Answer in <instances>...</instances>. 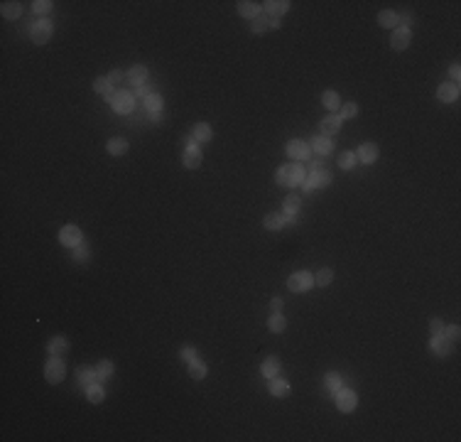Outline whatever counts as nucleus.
Listing matches in <instances>:
<instances>
[{
	"label": "nucleus",
	"mask_w": 461,
	"mask_h": 442,
	"mask_svg": "<svg viewBox=\"0 0 461 442\" xmlns=\"http://www.w3.org/2000/svg\"><path fill=\"white\" fill-rule=\"evenodd\" d=\"M64 376H67V366H64V361L59 359V356H52L49 361H47V366H44V378H47V383H61L64 381Z\"/></svg>",
	"instance_id": "f257e3e1"
},
{
	"label": "nucleus",
	"mask_w": 461,
	"mask_h": 442,
	"mask_svg": "<svg viewBox=\"0 0 461 442\" xmlns=\"http://www.w3.org/2000/svg\"><path fill=\"white\" fill-rule=\"evenodd\" d=\"M287 285H290L292 293H307V290H312L314 288V275L309 270H297V273L290 275Z\"/></svg>",
	"instance_id": "f03ea898"
},
{
	"label": "nucleus",
	"mask_w": 461,
	"mask_h": 442,
	"mask_svg": "<svg viewBox=\"0 0 461 442\" xmlns=\"http://www.w3.org/2000/svg\"><path fill=\"white\" fill-rule=\"evenodd\" d=\"M52 32H54V27H52V22L47 18L37 20L32 27H30V37H32V42L35 44H47L49 42V37H52Z\"/></svg>",
	"instance_id": "7ed1b4c3"
},
{
	"label": "nucleus",
	"mask_w": 461,
	"mask_h": 442,
	"mask_svg": "<svg viewBox=\"0 0 461 442\" xmlns=\"http://www.w3.org/2000/svg\"><path fill=\"white\" fill-rule=\"evenodd\" d=\"M59 241H61L67 248H76L79 243H84V234H81L79 226L69 224V226H64V229L59 231Z\"/></svg>",
	"instance_id": "20e7f679"
},
{
	"label": "nucleus",
	"mask_w": 461,
	"mask_h": 442,
	"mask_svg": "<svg viewBox=\"0 0 461 442\" xmlns=\"http://www.w3.org/2000/svg\"><path fill=\"white\" fill-rule=\"evenodd\" d=\"M358 403V396H356V391H351V388H341V391H336V405H339V410L341 413H351L353 408Z\"/></svg>",
	"instance_id": "39448f33"
},
{
	"label": "nucleus",
	"mask_w": 461,
	"mask_h": 442,
	"mask_svg": "<svg viewBox=\"0 0 461 442\" xmlns=\"http://www.w3.org/2000/svg\"><path fill=\"white\" fill-rule=\"evenodd\" d=\"M133 108H135V96L130 91H118L115 101H113V111L120 116H128V113H133Z\"/></svg>",
	"instance_id": "423d86ee"
},
{
	"label": "nucleus",
	"mask_w": 461,
	"mask_h": 442,
	"mask_svg": "<svg viewBox=\"0 0 461 442\" xmlns=\"http://www.w3.org/2000/svg\"><path fill=\"white\" fill-rule=\"evenodd\" d=\"M410 42H412V32L405 30V27H398L392 37H390V44H392V49H398V52H403L410 47Z\"/></svg>",
	"instance_id": "0eeeda50"
},
{
	"label": "nucleus",
	"mask_w": 461,
	"mask_h": 442,
	"mask_svg": "<svg viewBox=\"0 0 461 442\" xmlns=\"http://www.w3.org/2000/svg\"><path fill=\"white\" fill-rule=\"evenodd\" d=\"M356 160H361L363 165H373L378 160V145L375 143H363L356 152Z\"/></svg>",
	"instance_id": "6e6552de"
},
{
	"label": "nucleus",
	"mask_w": 461,
	"mask_h": 442,
	"mask_svg": "<svg viewBox=\"0 0 461 442\" xmlns=\"http://www.w3.org/2000/svg\"><path fill=\"white\" fill-rule=\"evenodd\" d=\"M287 155L292 157V160H309V143H304V140H292L290 145H287Z\"/></svg>",
	"instance_id": "1a4fd4ad"
},
{
	"label": "nucleus",
	"mask_w": 461,
	"mask_h": 442,
	"mask_svg": "<svg viewBox=\"0 0 461 442\" xmlns=\"http://www.w3.org/2000/svg\"><path fill=\"white\" fill-rule=\"evenodd\" d=\"M238 15H243V18H248V20H255L258 15H262V5H260V3H253V0H240Z\"/></svg>",
	"instance_id": "9d476101"
},
{
	"label": "nucleus",
	"mask_w": 461,
	"mask_h": 442,
	"mask_svg": "<svg viewBox=\"0 0 461 442\" xmlns=\"http://www.w3.org/2000/svg\"><path fill=\"white\" fill-rule=\"evenodd\" d=\"M128 81L130 84H135V89L138 86H143V84H148V79H150V72H148V67H143V64H135L133 69H130L128 74Z\"/></svg>",
	"instance_id": "9b49d317"
},
{
	"label": "nucleus",
	"mask_w": 461,
	"mask_h": 442,
	"mask_svg": "<svg viewBox=\"0 0 461 442\" xmlns=\"http://www.w3.org/2000/svg\"><path fill=\"white\" fill-rule=\"evenodd\" d=\"M429 349L434 351L437 356H449V351H451V344H449V339H446L444 334H432Z\"/></svg>",
	"instance_id": "f8f14e48"
},
{
	"label": "nucleus",
	"mask_w": 461,
	"mask_h": 442,
	"mask_svg": "<svg viewBox=\"0 0 461 442\" xmlns=\"http://www.w3.org/2000/svg\"><path fill=\"white\" fill-rule=\"evenodd\" d=\"M459 84H442L439 89H437V96H439V101H444V103H454L456 98H459Z\"/></svg>",
	"instance_id": "ddd939ff"
},
{
	"label": "nucleus",
	"mask_w": 461,
	"mask_h": 442,
	"mask_svg": "<svg viewBox=\"0 0 461 442\" xmlns=\"http://www.w3.org/2000/svg\"><path fill=\"white\" fill-rule=\"evenodd\" d=\"M76 381H79V386L86 388L91 386V383H96L98 378H96V368H91V366H79L76 368Z\"/></svg>",
	"instance_id": "4468645a"
},
{
	"label": "nucleus",
	"mask_w": 461,
	"mask_h": 442,
	"mask_svg": "<svg viewBox=\"0 0 461 442\" xmlns=\"http://www.w3.org/2000/svg\"><path fill=\"white\" fill-rule=\"evenodd\" d=\"M319 128H321V135H334V133H339V128H341V118H339V113H329L326 118H321Z\"/></svg>",
	"instance_id": "2eb2a0df"
},
{
	"label": "nucleus",
	"mask_w": 461,
	"mask_h": 442,
	"mask_svg": "<svg viewBox=\"0 0 461 442\" xmlns=\"http://www.w3.org/2000/svg\"><path fill=\"white\" fill-rule=\"evenodd\" d=\"M47 351L52 354V356H64L67 351H69V339L67 337H52L49 339V344H47Z\"/></svg>",
	"instance_id": "dca6fc26"
},
{
	"label": "nucleus",
	"mask_w": 461,
	"mask_h": 442,
	"mask_svg": "<svg viewBox=\"0 0 461 442\" xmlns=\"http://www.w3.org/2000/svg\"><path fill=\"white\" fill-rule=\"evenodd\" d=\"M285 13H290V3H287V0H268V3H265V15L280 18V15H285Z\"/></svg>",
	"instance_id": "f3484780"
},
{
	"label": "nucleus",
	"mask_w": 461,
	"mask_h": 442,
	"mask_svg": "<svg viewBox=\"0 0 461 442\" xmlns=\"http://www.w3.org/2000/svg\"><path fill=\"white\" fill-rule=\"evenodd\" d=\"M202 160H204V155H202V150H199V145H191V147H186L184 150V167L186 170H196V167L202 165Z\"/></svg>",
	"instance_id": "a211bd4d"
},
{
	"label": "nucleus",
	"mask_w": 461,
	"mask_h": 442,
	"mask_svg": "<svg viewBox=\"0 0 461 442\" xmlns=\"http://www.w3.org/2000/svg\"><path fill=\"white\" fill-rule=\"evenodd\" d=\"M309 177V182H312L314 189H319V187H326V184H332V172L324 167V170H316V172H309L307 175Z\"/></svg>",
	"instance_id": "6ab92c4d"
},
{
	"label": "nucleus",
	"mask_w": 461,
	"mask_h": 442,
	"mask_svg": "<svg viewBox=\"0 0 461 442\" xmlns=\"http://www.w3.org/2000/svg\"><path fill=\"white\" fill-rule=\"evenodd\" d=\"M312 147H314V152H319V155H329L334 150V143L329 135H316L312 140Z\"/></svg>",
	"instance_id": "aec40b11"
},
{
	"label": "nucleus",
	"mask_w": 461,
	"mask_h": 442,
	"mask_svg": "<svg viewBox=\"0 0 461 442\" xmlns=\"http://www.w3.org/2000/svg\"><path fill=\"white\" fill-rule=\"evenodd\" d=\"M191 135H194V140H196V143H209V140L214 138V130H211L209 123H196L194 130H191Z\"/></svg>",
	"instance_id": "412c9836"
},
{
	"label": "nucleus",
	"mask_w": 461,
	"mask_h": 442,
	"mask_svg": "<svg viewBox=\"0 0 461 442\" xmlns=\"http://www.w3.org/2000/svg\"><path fill=\"white\" fill-rule=\"evenodd\" d=\"M270 393L275 396V398H285V396H290V383L285 381V378H270Z\"/></svg>",
	"instance_id": "4be33fe9"
},
{
	"label": "nucleus",
	"mask_w": 461,
	"mask_h": 442,
	"mask_svg": "<svg viewBox=\"0 0 461 442\" xmlns=\"http://www.w3.org/2000/svg\"><path fill=\"white\" fill-rule=\"evenodd\" d=\"M113 373H115V366H113V361H101L98 366H96V378L103 383V381H111Z\"/></svg>",
	"instance_id": "5701e85b"
},
{
	"label": "nucleus",
	"mask_w": 461,
	"mask_h": 442,
	"mask_svg": "<svg viewBox=\"0 0 461 442\" xmlns=\"http://www.w3.org/2000/svg\"><path fill=\"white\" fill-rule=\"evenodd\" d=\"M86 398H89V403H103V398H106V391L101 386V381L98 383H91V386L86 388Z\"/></svg>",
	"instance_id": "b1692460"
},
{
	"label": "nucleus",
	"mask_w": 461,
	"mask_h": 442,
	"mask_svg": "<svg viewBox=\"0 0 461 442\" xmlns=\"http://www.w3.org/2000/svg\"><path fill=\"white\" fill-rule=\"evenodd\" d=\"M106 150H108L111 155H115V157H118V155H125V152H128V140H125V138H111L108 145H106Z\"/></svg>",
	"instance_id": "393cba45"
},
{
	"label": "nucleus",
	"mask_w": 461,
	"mask_h": 442,
	"mask_svg": "<svg viewBox=\"0 0 461 442\" xmlns=\"http://www.w3.org/2000/svg\"><path fill=\"white\" fill-rule=\"evenodd\" d=\"M285 224H287V221H285L282 214H268V216L262 219V226H265L268 231H280Z\"/></svg>",
	"instance_id": "a878e982"
},
{
	"label": "nucleus",
	"mask_w": 461,
	"mask_h": 442,
	"mask_svg": "<svg viewBox=\"0 0 461 442\" xmlns=\"http://www.w3.org/2000/svg\"><path fill=\"white\" fill-rule=\"evenodd\" d=\"M0 13H3L5 20H18L22 15V8H20V3H3L0 5Z\"/></svg>",
	"instance_id": "bb28decb"
},
{
	"label": "nucleus",
	"mask_w": 461,
	"mask_h": 442,
	"mask_svg": "<svg viewBox=\"0 0 461 442\" xmlns=\"http://www.w3.org/2000/svg\"><path fill=\"white\" fill-rule=\"evenodd\" d=\"M277 373H280V361H277L275 356H268L262 361V376L265 378H275Z\"/></svg>",
	"instance_id": "cd10ccee"
},
{
	"label": "nucleus",
	"mask_w": 461,
	"mask_h": 442,
	"mask_svg": "<svg viewBox=\"0 0 461 442\" xmlns=\"http://www.w3.org/2000/svg\"><path fill=\"white\" fill-rule=\"evenodd\" d=\"M206 373H209V366L204 364V361H194V364H189V376L194 378V381H204L206 378Z\"/></svg>",
	"instance_id": "c85d7f7f"
},
{
	"label": "nucleus",
	"mask_w": 461,
	"mask_h": 442,
	"mask_svg": "<svg viewBox=\"0 0 461 442\" xmlns=\"http://www.w3.org/2000/svg\"><path fill=\"white\" fill-rule=\"evenodd\" d=\"M324 386L329 388L332 393H336V391H341V388H344V378H341V373H336V371H332V373H326V376H324Z\"/></svg>",
	"instance_id": "c756f323"
},
{
	"label": "nucleus",
	"mask_w": 461,
	"mask_h": 442,
	"mask_svg": "<svg viewBox=\"0 0 461 442\" xmlns=\"http://www.w3.org/2000/svg\"><path fill=\"white\" fill-rule=\"evenodd\" d=\"M275 180H277V184H282V187H292V167L290 165L277 167Z\"/></svg>",
	"instance_id": "7c9ffc66"
},
{
	"label": "nucleus",
	"mask_w": 461,
	"mask_h": 442,
	"mask_svg": "<svg viewBox=\"0 0 461 442\" xmlns=\"http://www.w3.org/2000/svg\"><path fill=\"white\" fill-rule=\"evenodd\" d=\"M321 103L329 108V113H334V111L341 108V98H339V93H336V91H324V96H321Z\"/></svg>",
	"instance_id": "2f4dec72"
},
{
	"label": "nucleus",
	"mask_w": 461,
	"mask_h": 442,
	"mask_svg": "<svg viewBox=\"0 0 461 442\" xmlns=\"http://www.w3.org/2000/svg\"><path fill=\"white\" fill-rule=\"evenodd\" d=\"M285 327H287V319H285L282 314L280 312L270 314V319H268V329L275 332V334H280V332H285Z\"/></svg>",
	"instance_id": "473e14b6"
},
{
	"label": "nucleus",
	"mask_w": 461,
	"mask_h": 442,
	"mask_svg": "<svg viewBox=\"0 0 461 442\" xmlns=\"http://www.w3.org/2000/svg\"><path fill=\"white\" fill-rule=\"evenodd\" d=\"M334 280V270L332 268H321L316 275H314V285H319V288H326V285H332Z\"/></svg>",
	"instance_id": "72a5a7b5"
},
{
	"label": "nucleus",
	"mask_w": 461,
	"mask_h": 442,
	"mask_svg": "<svg viewBox=\"0 0 461 442\" xmlns=\"http://www.w3.org/2000/svg\"><path fill=\"white\" fill-rule=\"evenodd\" d=\"M250 27H253V32H255V35L268 32V30H270V15H265V13H262V15H258V18L253 20V25H250Z\"/></svg>",
	"instance_id": "f704fd0d"
},
{
	"label": "nucleus",
	"mask_w": 461,
	"mask_h": 442,
	"mask_svg": "<svg viewBox=\"0 0 461 442\" xmlns=\"http://www.w3.org/2000/svg\"><path fill=\"white\" fill-rule=\"evenodd\" d=\"M378 25H380V27H398V13L383 10V13L378 15Z\"/></svg>",
	"instance_id": "c9c22d12"
},
{
	"label": "nucleus",
	"mask_w": 461,
	"mask_h": 442,
	"mask_svg": "<svg viewBox=\"0 0 461 442\" xmlns=\"http://www.w3.org/2000/svg\"><path fill=\"white\" fill-rule=\"evenodd\" d=\"M162 103H165L162 96H160V93H152V96L145 98V111H148V113H157V111H162Z\"/></svg>",
	"instance_id": "e433bc0d"
},
{
	"label": "nucleus",
	"mask_w": 461,
	"mask_h": 442,
	"mask_svg": "<svg viewBox=\"0 0 461 442\" xmlns=\"http://www.w3.org/2000/svg\"><path fill=\"white\" fill-rule=\"evenodd\" d=\"M299 206H302V199L297 194H290L285 199V214H299Z\"/></svg>",
	"instance_id": "4c0bfd02"
},
{
	"label": "nucleus",
	"mask_w": 461,
	"mask_h": 442,
	"mask_svg": "<svg viewBox=\"0 0 461 442\" xmlns=\"http://www.w3.org/2000/svg\"><path fill=\"white\" fill-rule=\"evenodd\" d=\"M89 256H91L89 246H86V243H79V246L74 248V256H72V260H76V263H86V260H89Z\"/></svg>",
	"instance_id": "58836bf2"
},
{
	"label": "nucleus",
	"mask_w": 461,
	"mask_h": 442,
	"mask_svg": "<svg viewBox=\"0 0 461 442\" xmlns=\"http://www.w3.org/2000/svg\"><path fill=\"white\" fill-rule=\"evenodd\" d=\"M93 91L103 93V96H106L108 91H113V84L108 81V76H98V79L93 81Z\"/></svg>",
	"instance_id": "ea45409f"
},
{
	"label": "nucleus",
	"mask_w": 461,
	"mask_h": 442,
	"mask_svg": "<svg viewBox=\"0 0 461 442\" xmlns=\"http://www.w3.org/2000/svg\"><path fill=\"white\" fill-rule=\"evenodd\" d=\"M290 167H292V187H295V184H302L304 180H307V170H304V165H302V162L290 165Z\"/></svg>",
	"instance_id": "a19ab883"
},
{
	"label": "nucleus",
	"mask_w": 461,
	"mask_h": 442,
	"mask_svg": "<svg viewBox=\"0 0 461 442\" xmlns=\"http://www.w3.org/2000/svg\"><path fill=\"white\" fill-rule=\"evenodd\" d=\"M356 165V152H341V155H339V167H341V170H351V167Z\"/></svg>",
	"instance_id": "79ce46f5"
},
{
	"label": "nucleus",
	"mask_w": 461,
	"mask_h": 442,
	"mask_svg": "<svg viewBox=\"0 0 461 442\" xmlns=\"http://www.w3.org/2000/svg\"><path fill=\"white\" fill-rule=\"evenodd\" d=\"M179 356H182V361H184L186 366H189V364H194V361L199 359V356H196V349H194V347H189V344H186V347H182Z\"/></svg>",
	"instance_id": "37998d69"
},
{
	"label": "nucleus",
	"mask_w": 461,
	"mask_h": 442,
	"mask_svg": "<svg viewBox=\"0 0 461 442\" xmlns=\"http://www.w3.org/2000/svg\"><path fill=\"white\" fill-rule=\"evenodd\" d=\"M356 113H358V106H356L353 101H349V103H344V106L339 108V118H341V121H344V118H353Z\"/></svg>",
	"instance_id": "c03bdc74"
},
{
	"label": "nucleus",
	"mask_w": 461,
	"mask_h": 442,
	"mask_svg": "<svg viewBox=\"0 0 461 442\" xmlns=\"http://www.w3.org/2000/svg\"><path fill=\"white\" fill-rule=\"evenodd\" d=\"M32 10H35L37 15H49V13H52V3H49V0H35V3H32Z\"/></svg>",
	"instance_id": "a18cd8bd"
},
{
	"label": "nucleus",
	"mask_w": 461,
	"mask_h": 442,
	"mask_svg": "<svg viewBox=\"0 0 461 442\" xmlns=\"http://www.w3.org/2000/svg\"><path fill=\"white\" fill-rule=\"evenodd\" d=\"M444 337H449V342H456L461 337V327L459 324H451V327H444Z\"/></svg>",
	"instance_id": "49530a36"
},
{
	"label": "nucleus",
	"mask_w": 461,
	"mask_h": 442,
	"mask_svg": "<svg viewBox=\"0 0 461 442\" xmlns=\"http://www.w3.org/2000/svg\"><path fill=\"white\" fill-rule=\"evenodd\" d=\"M135 96L145 101L148 96H152V86H150V84H143V86H138V89H135Z\"/></svg>",
	"instance_id": "de8ad7c7"
},
{
	"label": "nucleus",
	"mask_w": 461,
	"mask_h": 442,
	"mask_svg": "<svg viewBox=\"0 0 461 442\" xmlns=\"http://www.w3.org/2000/svg\"><path fill=\"white\" fill-rule=\"evenodd\" d=\"M444 327H446V324H444L442 319H432V322H429V332H432V334H444Z\"/></svg>",
	"instance_id": "09e8293b"
},
{
	"label": "nucleus",
	"mask_w": 461,
	"mask_h": 442,
	"mask_svg": "<svg viewBox=\"0 0 461 442\" xmlns=\"http://www.w3.org/2000/svg\"><path fill=\"white\" fill-rule=\"evenodd\" d=\"M123 76H125V74L120 72V69H113V72L108 74V81H111V84H120V81H123Z\"/></svg>",
	"instance_id": "8fccbe9b"
},
{
	"label": "nucleus",
	"mask_w": 461,
	"mask_h": 442,
	"mask_svg": "<svg viewBox=\"0 0 461 442\" xmlns=\"http://www.w3.org/2000/svg\"><path fill=\"white\" fill-rule=\"evenodd\" d=\"M410 22H412V15H410V13H403V15H398V25H403L405 30H410Z\"/></svg>",
	"instance_id": "3c124183"
},
{
	"label": "nucleus",
	"mask_w": 461,
	"mask_h": 442,
	"mask_svg": "<svg viewBox=\"0 0 461 442\" xmlns=\"http://www.w3.org/2000/svg\"><path fill=\"white\" fill-rule=\"evenodd\" d=\"M150 116V121H152V123H162V121H165V113H162V111H157V113H148Z\"/></svg>",
	"instance_id": "603ef678"
},
{
	"label": "nucleus",
	"mask_w": 461,
	"mask_h": 442,
	"mask_svg": "<svg viewBox=\"0 0 461 442\" xmlns=\"http://www.w3.org/2000/svg\"><path fill=\"white\" fill-rule=\"evenodd\" d=\"M282 305H285V302H282L280 297H273V300H270V307H273V312H280V310H282Z\"/></svg>",
	"instance_id": "864d4df0"
},
{
	"label": "nucleus",
	"mask_w": 461,
	"mask_h": 442,
	"mask_svg": "<svg viewBox=\"0 0 461 442\" xmlns=\"http://www.w3.org/2000/svg\"><path fill=\"white\" fill-rule=\"evenodd\" d=\"M316 170H324V162H321V160H312V165H309V172H316Z\"/></svg>",
	"instance_id": "5fc2aeb1"
},
{
	"label": "nucleus",
	"mask_w": 461,
	"mask_h": 442,
	"mask_svg": "<svg viewBox=\"0 0 461 442\" xmlns=\"http://www.w3.org/2000/svg\"><path fill=\"white\" fill-rule=\"evenodd\" d=\"M459 76H461V69H459V64H454L451 67V79H454V84L459 81Z\"/></svg>",
	"instance_id": "6e6d98bb"
},
{
	"label": "nucleus",
	"mask_w": 461,
	"mask_h": 442,
	"mask_svg": "<svg viewBox=\"0 0 461 442\" xmlns=\"http://www.w3.org/2000/svg\"><path fill=\"white\" fill-rule=\"evenodd\" d=\"M280 27H282L280 18H270V30H280Z\"/></svg>",
	"instance_id": "4d7b16f0"
},
{
	"label": "nucleus",
	"mask_w": 461,
	"mask_h": 442,
	"mask_svg": "<svg viewBox=\"0 0 461 442\" xmlns=\"http://www.w3.org/2000/svg\"><path fill=\"white\" fill-rule=\"evenodd\" d=\"M302 189H304V192H307V194H309V192H314L312 182H309V177H307V180H304V182H302Z\"/></svg>",
	"instance_id": "13d9d810"
}]
</instances>
